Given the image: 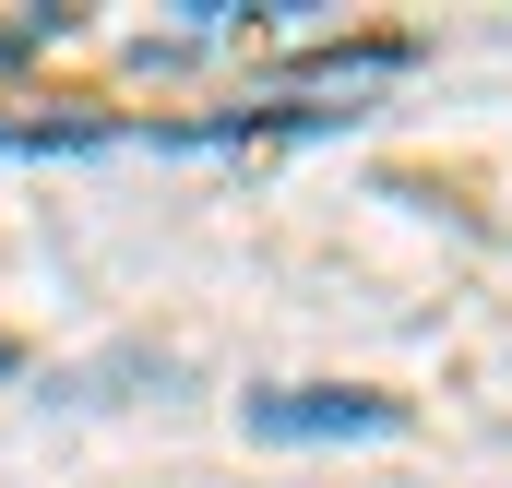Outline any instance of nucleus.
Wrapping results in <instances>:
<instances>
[{"instance_id":"1","label":"nucleus","mask_w":512,"mask_h":488,"mask_svg":"<svg viewBox=\"0 0 512 488\" xmlns=\"http://www.w3.org/2000/svg\"><path fill=\"white\" fill-rule=\"evenodd\" d=\"M405 405L393 393H346V381H286L251 393V441H393Z\"/></svg>"}]
</instances>
